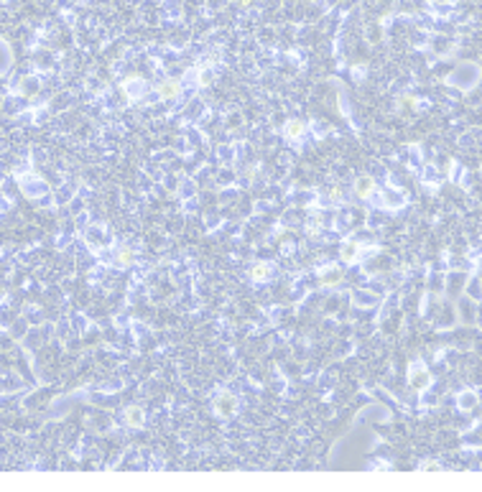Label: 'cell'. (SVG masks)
<instances>
[{"mask_svg": "<svg viewBox=\"0 0 482 492\" xmlns=\"http://www.w3.org/2000/svg\"><path fill=\"white\" fill-rule=\"evenodd\" d=\"M179 95H181V84H179L176 79H164V82H158V97H161V100L171 102V100H176Z\"/></svg>", "mask_w": 482, "mask_h": 492, "instance_id": "cell-1", "label": "cell"}, {"mask_svg": "<svg viewBox=\"0 0 482 492\" xmlns=\"http://www.w3.org/2000/svg\"><path fill=\"white\" fill-rule=\"evenodd\" d=\"M235 408H238V401L230 395V393H222V395H217V401H215V411L220 413V416H233L235 413Z\"/></svg>", "mask_w": 482, "mask_h": 492, "instance_id": "cell-2", "label": "cell"}, {"mask_svg": "<svg viewBox=\"0 0 482 492\" xmlns=\"http://www.w3.org/2000/svg\"><path fill=\"white\" fill-rule=\"evenodd\" d=\"M123 421H125V426H128V429H141V426L146 424V413H143V408L130 406V408H125Z\"/></svg>", "mask_w": 482, "mask_h": 492, "instance_id": "cell-3", "label": "cell"}, {"mask_svg": "<svg viewBox=\"0 0 482 492\" xmlns=\"http://www.w3.org/2000/svg\"><path fill=\"white\" fill-rule=\"evenodd\" d=\"M283 133H286L288 140H299V138H304V133H306V123H301V120H288L286 128H283Z\"/></svg>", "mask_w": 482, "mask_h": 492, "instance_id": "cell-4", "label": "cell"}, {"mask_svg": "<svg viewBox=\"0 0 482 492\" xmlns=\"http://www.w3.org/2000/svg\"><path fill=\"white\" fill-rule=\"evenodd\" d=\"M375 192V181L370 179V176H360L357 181H355V194L360 197V199H365V197H370Z\"/></svg>", "mask_w": 482, "mask_h": 492, "instance_id": "cell-5", "label": "cell"}, {"mask_svg": "<svg viewBox=\"0 0 482 492\" xmlns=\"http://www.w3.org/2000/svg\"><path fill=\"white\" fill-rule=\"evenodd\" d=\"M133 247L130 245H120L115 250V263L120 265V268H128V265H133Z\"/></svg>", "mask_w": 482, "mask_h": 492, "instance_id": "cell-6", "label": "cell"}, {"mask_svg": "<svg viewBox=\"0 0 482 492\" xmlns=\"http://www.w3.org/2000/svg\"><path fill=\"white\" fill-rule=\"evenodd\" d=\"M250 278H253L255 283L268 280V278H270V265H268V263H255V265H250Z\"/></svg>", "mask_w": 482, "mask_h": 492, "instance_id": "cell-7", "label": "cell"}, {"mask_svg": "<svg viewBox=\"0 0 482 492\" xmlns=\"http://www.w3.org/2000/svg\"><path fill=\"white\" fill-rule=\"evenodd\" d=\"M426 383H429V372H426L421 365H416V367L411 370V385H414V388H426Z\"/></svg>", "mask_w": 482, "mask_h": 492, "instance_id": "cell-8", "label": "cell"}, {"mask_svg": "<svg viewBox=\"0 0 482 492\" xmlns=\"http://www.w3.org/2000/svg\"><path fill=\"white\" fill-rule=\"evenodd\" d=\"M339 255H342L345 263H355V260L360 257V247H357V243H345Z\"/></svg>", "mask_w": 482, "mask_h": 492, "instance_id": "cell-9", "label": "cell"}, {"mask_svg": "<svg viewBox=\"0 0 482 492\" xmlns=\"http://www.w3.org/2000/svg\"><path fill=\"white\" fill-rule=\"evenodd\" d=\"M322 280H324V286H332V283H337V280H339V273H337V270H332V273H329L327 278H322Z\"/></svg>", "mask_w": 482, "mask_h": 492, "instance_id": "cell-10", "label": "cell"}, {"mask_svg": "<svg viewBox=\"0 0 482 492\" xmlns=\"http://www.w3.org/2000/svg\"><path fill=\"white\" fill-rule=\"evenodd\" d=\"M421 467H424V470H431V472H434V470H439V464H437V462H424Z\"/></svg>", "mask_w": 482, "mask_h": 492, "instance_id": "cell-11", "label": "cell"}]
</instances>
